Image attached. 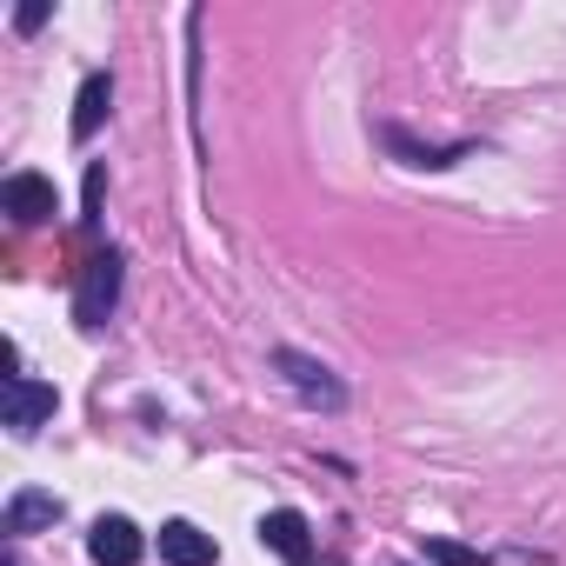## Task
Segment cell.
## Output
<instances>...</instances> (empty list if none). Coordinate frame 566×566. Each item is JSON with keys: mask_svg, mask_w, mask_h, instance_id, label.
Returning <instances> with one entry per match:
<instances>
[{"mask_svg": "<svg viewBox=\"0 0 566 566\" xmlns=\"http://www.w3.org/2000/svg\"><path fill=\"white\" fill-rule=\"evenodd\" d=\"M120 273H127V260L107 247V253H94L87 266H81V287H74V321L81 327H101L107 314H114V301H120Z\"/></svg>", "mask_w": 566, "mask_h": 566, "instance_id": "6da1fadb", "label": "cell"}, {"mask_svg": "<svg viewBox=\"0 0 566 566\" xmlns=\"http://www.w3.org/2000/svg\"><path fill=\"white\" fill-rule=\"evenodd\" d=\"M273 367H280V380H287L307 407H321V413H340V407H347V387H340L321 360H307V354H294V347H280Z\"/></svg>", "mask_w": 566, "mask_h": 566, "instance_id": "7a4b0ae2", "label": "cell"}, {"mask_svg": "<svg viewBox=\"0 0 566 566\" xmlns=\"http://www.w3.org/2000/svg\"><path fill=\"white\" fill-rule=\"evenodd\" d=\"M0 213H8L14 227H41L61 213V193L48 174H8V187H0Z\"/></svg>", "mask_w": 566, "mask_h": 566, "instance_id": "3957f363", "label": "cell"}, {"mask_svg": "<svg viewBox=\"0 0 566 566\" xmlns=\"http://www.w3.org/2000/svg\"><path fill=\"white\" fill-rule=\"evenodd\" d=\"M54 407H61V394L48 387V380H8V433L14 440H34L48 420H54Z\"/></svg>", "mask_w": 566, "mask_h": 566, "instance_id": "277c9868", "label": "cell"}, {"mask_svg": "<svg viewBox=\"0 0 566 566\" xmlns=\"http://www.w3.org/2000/svg\"><path fill=\"white\" fill-rule=\"evenodd\" d=\"M260 546H273L287 566H314V526H307V513L273 506V513L260 520Z\"/></svg>", "mask_w": 566, "mask_h": 566, "instance_id": "5b68a950", "label": "cell"}, {"mask_svg": "<svg viewBox=\"0 0 566 566\" xmlns=\"http://www.w3.org/2000/svg\"><path fill=\"white\" fill-rule=\"evenodd\" d=\"M87 553H94V566H134L147 553V539H140V526L127 513H101L94 533H87Z\"/></svg>", "mask_w": 566, "mask_h": 566, "instance_id": "8992f818", "label": "cell"}, {"mask_svg": "<svg viewBox=\"0 0 566 566\" xmlns=\"http://www.w3.org/2000/svg\"><path fill=\"white\" fill-rule=\"evenodd\" d=\"M67 506H61V493H41V486H21L14 500H8V520H0V533H41V526H54Z\"/></svg>", "mask_w": 566, "mask_h": 566, "instance_id": "52a82bcc", "label": "cell"}, {"mask_svg": "<svg viewBox=\"0 0 566 566\" xmlns=\"http://www.w3.org/2000/svg\"><path fill=\"white\" fill-rule=\"evenodd\" d=\"M160 559L167 566H213V539L193 520H167L160 526Z\"/></svg>", "mask_w": 566, "mask_h": 566, "instance_id": "ba28073f", "label": "cell"}, {"mask_svg": "<svg viewBox=\"0 0 566 566\" xmlns=\"http://www.w3.org/2000/svg\"><path fill=\"white\" fill-rule=\"evenodd\" d=\"M107 107H114V81L107 74H87L81 81V101H74V140H94V127L107 120Z\"/></svg>", "mask_w": 566, "mask_h": 566, "instance_id": "9c48e42d", "label": "cell"}, {"mask_svg": "<svg viewBox=\"0 0 566 566\" xmlns=\"http://www.w3.org/2000/svg\"><path fill=\"white\" fill-rule=\"evenodd\" d=\"M427 553H433L440 566H480V553H473V546H453V539H433Z\"/></svg>", "mask_w": 566, "mask_h": 566, "instance_id": "30bf717a", "label": "cell"}, {"mask_svg": "<svg viewBox=\"0 0 566 566\" xmlns=\"http://www.w3.org/2000/svg\"><path fill=\"white\" fill-rule=\"evenodd\" d=\"M101 187H107V174H101V167H87V213H81L87 227L101 220Z\"/></svg>", "mask_w": 566, "mask_h": 566, "instance_id": "8fae6325", "label": "cell"}, {"mask_svg": "<svg viewBox=\"0 0 566 566\" xmlns=\"http://www.w3.org/2000/svg\"><path fill=\"white\" fill-rule=\"evenodd\" d=\"M41 21H48V8H21V14H14V28H21V34H34Z\"/></svg>", "mask_w": 566, "mask_h": 566, "instance_id": "7c38bea8", "label": "cell"}, {"mask_svg": "<svg viewBox=\"0 0 566 566\" xmlns=\"http://www.w3.org/2000/svg\"><path fill=\"white\" fill-rule=\"evenodd\" d=\"M0 566H21V553H8V559H0Z\"/></svg>", "mask_w": 566, "mask_h": 566, "instance_id": "4fadbf2b", "label": "cell"}]
</instances>
